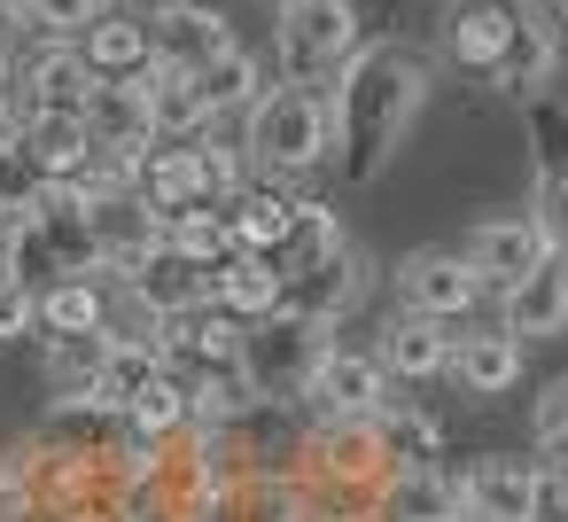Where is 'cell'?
<instances>
[{
  "label": "cell",
  "instance_id": "obj_1",
  "mask_svg": "<svg viewBox=\"0 0 568 522\" xmlns=\"http://www.w3.org/2000/svg\"><path fill=\"white\" fill-rule=\"evenodd\" d=\"M420 110H428V63L397 40L358 48L327 87V126H335L327 164L343 172V188H366L374 172H389V157L405 149Z\"/></svg>",
  "mask_w": 568,
  "mask_h": 522
},
{
  "label": "cell",
  "instance_id": "obj_2",
  "mask_svg": "<svg viewBox=\"0 0 568 522\" xmlns=\"http://www.w3.org/2000/svg\"><path fill=\"white\" fill-rule=\"evenodd\" d=\"M0 258L24 289H55V281H110L102 273V242L87 227V203L71 188H48L24 219H0Z\"/></svg>",
  "mask_w": 568,
  "mask_h": 522
},
{
  "label": "cell",
  "instance_id": "obj_3",
  "mask_svg": "<svg viewBox=\"0 0 568 522\" xmlns=\"http://www.w3.org/2000/svg\"><path fill=\"white\" fill-rule=\"evenodd\" d=\"M327 351H335V320H312V312L281 304V312H265V320L242 328L234 374H242V390L257 405H304V390L327 367Z\"/></svg>",
  "mask_w": 568,
  "mask_h": 522
},
{
  "label": "cell",
  "instance_id": "obj_4",
  "mask_svg": "<svg viewBox=\"0 0 568 522\" xmlns=\"http://www.w3.org/2000/svg\"><path fill=\"white\" fill-rule=\"evenodd\" d=\"M335 149V126H327V87H265L257 110H250V133H242V157L265 172V180H312Z\"/></svg>",
  "mask_w": 568,
  "mask_h": 522
},
{
  "label": "cell",
  "instance_id": "obj_5",
  "mask_svg": "<svg viewBox=\"0 0 568 522\" xmlns=\"http://www.w3.org/2000/svg\"><path fill=\"white\" fill-rule=\"evenodd\" d=\"M71 195L87 203V227H94V242H102V273H110V281H125L149 250H164V211L133 188V172L94 164L87 180H71Z\"/></svg>",
  "mask_w": 568,
  "mask_h": 522
},
{
  "label": "cell",
  "instance_id": "obj_6",
  "mask_svg": "<svg viewBox=\"0 0 568 522\" xmlns=\"http://www.w3.org/2000/svg\"><path fill=\"white\" fill-rule=\"evenodd\" d=\"M358 48L366 40H358V9H351V0H288L281 24H273V56H281V79L288 87L335 79Z\"/></svg>",
  "mask_w": 568,
  "mask_h": 522
},
{
  "label": "cell",
  "instance_id": "obj_7",
  "mask_svg": "<svg viewBox=\"0 0 568 522\" xmlns=\"http://www.w3.org/2000/svg\"><path fill=\"white\" fill-rule=\"evenodd\" d=\"M87 133H94V157L118 164V172H141V157L156 149V126H149V79H94L87 102H79Z\"/></svg>",
  "mask_w": 568,
  "mask_h": 522
},
{
  "label": "cell",
  "instance_id": "obj_8",
  "mask_svg": "<svg viewBox=\"0 0 568 522\" xmlns=\"http://www.w3.org/2000/svg\"><path fill=\"white\" fill-rule=\"evenodd\" d=\"M226 48H234V24L211 9V0H149V56H156V71L195 79Z\"/></svg>",
  "mask_w": 568,
  "mask_h": 522
},
{
  "label": "cell",
  "instance_id": "obj_9",
  "mask_svg": "<svg viewBox=\"0 0 568 522\" xmlns=\"http://www.w3.org/2000/svg\"><path fill=\"white\" fill-rule=\"evenodd\" d=\"M483 273L459 258V250H413L397 265V304L420 312V320H444V328H467V312L483 304Z\"/></svg>",
  "mask_w": 568,
  "mask_h": 522
},
{
  "label": "cell",
  "instance_id": "obj_10",
  "mask_svg": "<svg viewBox=\"0 0 568 522\" xmlns=\"http://www.w3.org/2000/svg\"><path fill=\"white\" fill-rule=\"evenodd\" d=\"M366 289H374V265H366V250H358V242H335L327 258L288 265V304H296V312H312V320H335V328L366 304Z\"/></svg>",
  "mask_w": 568,
  "mask_h": 522
},
{
  "label": "cell",
  "instance_id": "obj_11",
  "mask_svg": "<svg viewBox=\"0 0 568 522\" xmlns=\"http://www.w3.org/2000/svg\"><path fill=\"white\" fill-rule=\"evenodd\" d=\"M304 405H312V421H374V413L389 405V374H382L374 351H343V343H335L327 367L312 374Z\"/></svg>",
  "mask_w": 568,
  "mask_h": 522
},
{
  "label": "cell",
  "instance_id": "obj_12",
  "mask_svg": "<svg viewBox=\"0 0 568 522\" xmlns=\"http://www.w3.org/2000/svg\"><path fill=\"white\" fill-rule=\"evenodd\" d=\"M498 328L514 343H545V335L568 328V258L560 250H545L514 289H498Z\"/></svg>",
  "mask_w": 568,
  "mask_h": 522
},
{
  "label": "cell",
  "instance_id": "obj_13",
  "mask_svg": "<svg viewBox=\"0 0 568 522\" xmlns=\"http://www.w3.org/2000/svg\"><path fill=\"white\" fill-rule=\"evenodd\" d=\"M560 17H568V9H552V0H514V40H506V63H498L490 87H506V94H545L552 71H560Z\"/></svg>",
  "mask_w": 568,
  "mask_h": 522
},
{
  "label": "cell",
  "instance_id": "obj_14",
  "mask_svg": "<svg viewBox=\"0 0 568 522\" xmlns=\"http://www.w3.org/2000/svg\"><path fill=\"white\" fill-rule=\"evenodd\" d=\"M9 133H17V149L40 164L48 188H71V180H87V172L102 164V157H94V133H87L79 110H32V118H17Z\"/></svg>",
  "mask_w": 568,
  "mask_h": 522
},
{
  "label": "cell",
  "instance_id": "obj_15",
  "mask_svg": "<svg viewBox=\"0 0 568 522\" xmlns=\"http://www.w3.org/2000/svg\"><path fill=\"white\" fill-rule=\"evenodd\" d=\"M110 367H118V335H110V328H94V335H48V390H55V413L110 405Z\"/></svg>",
  "mask_w": 568,
  "mask_h": 522
},
{
  "label": "cell",
  "instance_id": "obj_16",
  "mask_svg": "<svg viewBox=\"0 0 568 522\" xmlns=\"http://www.w3.org/2000/svg\"><path fill=\"white\" fill-rule=\"evenodd\" d=\"M71 48L87 56L94 79H149V71H156V56H149V0H133V9H125V0H110V9H102Z\"/></svg>",
  "mask_w": 568,
  "mask_h": 522
},
{
  "label": "cell",
  "instance_id": "obj_17",
  "mask_svg": "<svg viewBox=\"0 0 568 522\" xmlns=\"http://www.w3.org/2000/svg\"><path fill=\"white\" fill-rule=\"evenodd\" d=\"M459 258L483 273V289H514V281L545 258V234H537L529 211H498V219H475V227H467Z\"/></svg>",
  "mask_w": 568,
  "mask_h": 522
},
{
  "label": "cell",
  "instance_id": "obj_18",
  "mask_svg": "<svg viewBox=\"0 0 568 522\" xmlns=\"http://www.w3.org/2000/svg\"><path fill=\"white\" fill-rule=\"evenodd\" d=\"M118 297L125 304H141L156 328H172V320H187V312H203L211 304V273H195L187 258H172V250H149L125 281H118Z\"/></svg>",
  "mask_w": 568,
  "mask_h": 522
},
{
  "label": "cell",
  "instance_id": "obj_19",
  "mask_svg": "<svg viewBox=\"0 0 568 522\" xmlns=\"http://www.w3.org/2000/svg\"><path fill=\"white\" fill-rule=\"evenodd\" d=\"M529 499H537V460L483 452V460L459 468V506H467V522H529Z\"/></svg>",
  "mask_w": 568,
  "mask_h": 522
},
{
  "label": "cell",
  "instance_id": "obj_20",
  "mask_svg": "<svg viewBox=\"0 0 568 522\" xmlns=\"http://www.w3.org/2000/svg\"><path fill=\"white\" fill-rule=\"evenodd\" d=\"M133 188H141L164 219H180V211H211V203H219L211 164H203V149H195V141H156V149L141 157Z\"/></svg>",
  "mask_w": 568,
  "mask_h": 522
},
{
  "label": "cell",
  "instance_id": "obj_21",
  "mask_svg": "<svg viewBox=\"0 0 568 522\" xmlns=\"http://www.w3.org/2000/svg\"><path fill=\"white\" fill-rule=\"evenodd\" d=\"M296 203H304V195H288L281 180H242V188L219 203V219H226L234 250L281 258V250H288V234H296Z\"/></svg>",
  "mask_w": 568,
  "mask_h": 522
},
{
  "label": "cell",
  "instance_id": "obj_22",
  "mask_svg": "<svg viewBox=\"0 0 568 522\" xmlns=\"http://www.w3.org/2000/svg\"><path fill=\"white\" fill-rule=\"evenodd\" d=\"M506 40H514V0H459L444 17V63L467 79H498Z\"/></svg>",
  "mask_w": 568,
  "mask_h": 522
},
{
  "label": "cell",
  "instance_id": "obj_23",
  "mask_svg": "<svg viewBox=\"0 0 568 522\" xmlns=\"http://www.w3.org/2000/svg\"><path fill=\"white\" fill-rule=\"evenodd\" d=\"M521 351H529V343H514L498 320H490V328H452V367H444V374H452L467 398H506V390L521 382Z\"/></svg>",
  "mask_w": 568,
  "mask_h": 522
},
{
  "label": "cell",
  "instance_id": "obj_24",
  "mask_svg": "<svg viewBox=\"0 0 568 522\" xmlns=\"http://www.w3.org/2000/svg\"><path fill=\"white\" fill-rule=\"evenodd\" d=\"M374 359H382L389 382H436L452 367V328L420 320V312H389L382 335H374Z\"/></svg>",
  "mask_w": 568,
  "mask_h": 522
},
{
  "label": "cell",
  "instance_id": "obj_25",
  "mask_svg": "<svg viewBox=\"0 0 568 522\" xmlns=\"http://www.w3.org/2000/svg\"><path fill=\"white\" fill-rule=\"evenodd\" d=\"M211 304L226 312V320H265V312H281L288 304V273H281V258H257V250H234L226 265H211Z\"/></svg>",
  "mask_w": 568,
  "mask_h": 522
},
{
  "label": "cell",
  "instance_id": "obj_26",
  "mask_svg": "<svg viewBox=\"0 0 568 522\" xmlns=\"http://www.w3.org/2000/svg\"><path fill=\"white\" fill-rule=\"evenodd\" d=\"M374 522H467V506H459V475L452 468H397L389 483H382V499H374Z\"/></svg>",
  "mask_w": 568,
  "mask_h": 522
},
{
  "label": "cell",
  "instance_id": "obj_27",
  "mask_svg": "<svg viewBox=\"0 0 568 522\" xmlns=\"http://www.w3.org/2000/svg\"><path fill=\"white\" fill-rule=\"evenodd\" d=\"M125 429L133 436H149V444H172V436H187V367H149L133 390H125Z\"/></svg>",
  "mask_w": 568,
  "mask_h": 522
},
{
  "label": "cell",
  "instance_id": "obj_28",
  "mask_svg": "<svg viewBox=\"0 0 568 522\" xmlns=\"http://www.w3.org/2000/svg\"><path fill=\"white\" fill-rule=\"evenodd\" d=\"M149 126H156V141H203L219 118H211V102H203L195 79H180V71H149Z\"/></svg>",
  "mask_w": 568,
  "mask_h": 522
},
{
  "label": "cell",
  "instance_id": "obj_29",
  "mask_svg": "<svg viewBox=\"0 0 568 522\" xmlns=\"http://www.w3.org/2000/svg\"><path fill=\"white\" fill-rule=\"evenodd\" d=\"M195 87H203V102H211V118L226 126L234 110H242V118L257 110V94H265V71H257V56H250V48L234 40V48H226V56H219L211 71H195Z\"/></svg>",
  "mask_w": 568,
  "mask_h": 522
},
{
  "label": "cell",
  "instance_id": "obj_30",
  "mask_svg": "<svg viewBox=\"0 0 568 522\" xmlns=\"http://www.w3.org/2000/svg\"><path fill=\"white\" fill-rule=\"evenodd\" d=\"M94 328H110V281L40 289V335H94Z\"/></svg>",
  "mask_w": 568,
  "mask_h": 522
},
{
  "label": "cell",
  "instance_id": "obj_31",
  "mask_svg": "<svg viewBox=\"0 0 568 522\" xmlns=\"http://www.w3.org/2000/svg\"><path fill=\"white\" fill-rule=\"evenodd\" d=\"M374 429H382V452H389V468H428V460L444 452V429H436V413H420V405H405V398H389V405L374 413Z\"/></svg>",
  "mask_w": 568,
  "mask_h": 522
},
{
  "label": "cell",
  "instance_id": "obj_32",
  "mask_svg": "<svg viewBox=\"0 0 568 522\" xmlns=\"http://www.w3.org/2000/svg\"><path fill=\"white\" fill-rule=\"evenodd\" d=\"M164 250L187 258L195 273H211V265L234 258V234H226V219H219V203H211V211H180V219H164Z\"/></svg>",
  "mask_w": 568,
  "mask_h": 522
},
{
  "label": "cell",
  "instance_id": "obj_33",
  "mask_svg": "<svg viewBox=\"0 0 568 522\" xmlns=\"http://www.w3.org/2000/svg\"><path fill=\"white\" fill-rule=\"evenodd\" d=\"M0 9H9L17 32H32V40H79L110 0H0Z\"/></svg>",
  "mask_w": 568,
  "mask_h": 522
},
{
  "label": "cell",
  "instance_id": "obj_34",
  "mask_svg": "<svg viewBox=\"0 0 568 522\" xmlns=\"http://www.w3.org/2000/svg\"><path fill=\"white\" fill-rule=\"evenodd\" d=\"M48 195V180H40V164L17 149V133H0V219H24L32 203Z\"/></svg>",
  "mask_w": 568,
  "mask_h": 522
},
{
  "label": "cell",
  "instance_id": "obj_35",
  "mask_svg": "<svg viewBox=\"0 0 568 522\" xmlns=\"http://www.w3.org/2000/svg\"><path fill=\"white\" fill-rule=\"evenodd\" d=\"M335 242H351L343 219H335V203H296V234H288V250H281V273L304 265V258H327Z\"/></svg>",
  "mask_w": 568,
  "mask_h": 522
},
{
  "label": "cell",
  "instance_id": "obj_36",
  "mask_svg": "<svg viewBox=\"0 0 568 522\" xmlns=\"http://www.w3.org/2000/svg\"><path fill=\"white\" fill-rule=\"evenodd\" d=\"M521 118H529V164H537V172H560V164H568V110H560L552 94H529Z\"/></svg>",
  "mask_w": 568,
  "mask_h": 522
},
{
  "label": "cell",
  "instance_id": "obj_37",
  "mask_svg": "<svg viewBox=\"0 0 568 522\" xmlns=\"http://www.w3.org/2000/svg\"><path fill=\"white\" fill-rule=\"evenodd\" d=\"M529 219H537L545 250L568 258V164H560V172H537V188H529Z\"/></svg>",
  "mask_w": 568,
  "mask_h": 522
},
{
  "label": "cell",
  "instance_id": "obj_38",
  "mask_svg": "<svg viewBox=\"0 0 568 522\" xmlns=\"http://www.w3.org/2000/svg\"><path fill=\"white\" fill-rule=\"evenodd\" d=\"M24 335H40V289L0 273V343H24Z\"/></svg>",
  "mask_w": 568,
  "mask_h": 522
},
{
  "label": "cell",
  "instance_id": "obj_39",
  "mask_svg": "<svg viewBox=\"0 0 568 522\" xmlns=\"http://www.w3.org/2000/svg\"><path fill=\"white\" fill-rule=\"evenodd\" d=\"M537 444H568V374H552L545 390H537Z\"/></svg>",
  "mask_w": 568,
  "mask_h": 522
},
{
  "label": "cell",
  "instance_id": "obj_40",
  "mask_svg": "<svg viewBox=\"0 0 568 522\" xmlns=\"http://www.w3.org/2000/svg\"><path fill=\"white\" fill-rule=\"evenodd\" d=\"M529 522H568V491L537 475V499H529Z\"/></svg>",
  "mask_w": 568,
  "mask_h": 522
},
{
  "label": "cell",
  "instance_id": "obj_41",
  "mask_svg": "<svg viewBox=\"0 0 568 522\" xmlns=\"http://www.w3.org/2000/svg\"><path fill=\"white\" fill-rule=\"evenodd\" d=\"M48 522H125V514H118V499H87V506H63Z\"/></svg>",
  "mask_w": 568,
  "mask_h": 522
},
{
  "label": "cell",
  "instance_id": "obj_42",
  "mask_svg": "<svg viewBox=\"0 0 568 522\" xmlns=\"http://www.w3.org/2000/svg\"><path fill=\"white\" fill-rule=\"evenodd\" d=\"M537 475L568 491V444H537Z\"/></svg>",
  "mask_w": 568,
  "mask_h": 522
},
{
  "label": "cell",
  "instance_id": "obj_43",
  "mask_svg": "<svg viewBox=\"0 0 568 522\" xmlns=\"http://www.w3.org/2000/svg\"><path fill=\"white\" fill-rule=\"evenodd\" d=\"M0 273H9V258H0Z\"/></svg>",
  "mask_w": 568,
  "mask_h": 522
},
{
  "label": "cell",
  "instance_id": "obj_44",
  "mask_svg": "<svg viewBox=\"0 0 568 522\" xmlns=\"http://www.w3.org/2000/svg\"><path fill=\"white\" fill-rule=\"evenodd\" d=\"M273 9H288V0H273Z\"/></svg>",
  "mask_w": 568,
  "mask_h": 522
},
{
  "label": "cell",
  "instance_id": "obj_45",
  "mask_svg": "<svg viewBox=\"0 0 568 522\" xmlns=\"http://www.w3.org/2000/svg\"><path fill=\"white\" fill-rule=\"evenodd\" d=\"M552 9H568V0H552Z\"/></svg>",
  "mask_w": 568,
  "mask_h": 522
}]
</instances>
